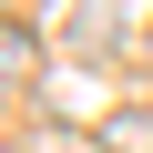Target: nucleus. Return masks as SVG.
<instances>
[{"instance_id":"obj_2","label":"nucleus","mask_w":153,"mask_h":153,"mask_svg":"<svg viewBox=\"0 0 153 153\" xmlns=\"http://www.w3.org/2000/svg\"><path fill=\"white\" fill-rule=\"evenodd\" d=\"M21 82H31V41L0 21V92H21Z\"/></svg>"},{"instance_id":"obj_1","label":"nucleus","mask_w":153,"mask_h":153,"mask_svg":"<svg viewBox=\"0 0 153 153\" xmlns=\"http://www.w3.org/2000/svg\"><path fill=\"white\" fill-rule=\"evenodd\" d=\"M102 153H153V112H112L102 123Z\"/></svg>"}]
</instances>
